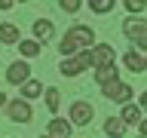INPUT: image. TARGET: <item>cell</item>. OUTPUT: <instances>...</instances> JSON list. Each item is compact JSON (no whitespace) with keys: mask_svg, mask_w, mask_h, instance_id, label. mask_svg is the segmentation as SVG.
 <instances>
[{"mask_svg":"<svg viewBox=\"0 0 147 138\" xmlns=\"http://www.w3.org/2000/svg\"><path fill=\"white\" fill-rule=\"evenodd\" d=\"M101 95H104L107 101L123 104V101H132V95H135V92H132V86H129V83H123V80L117 77V80H110V83H101Z\"/></svg>","mask_w":147,"mask_h":138,"instance_id":"1","label":"cell"},{"mask_svg":"<svg viewBox=\"0 0 147 138\" xmlns=\"http://www.w3.org/2000/svg\"><path fill=\"white\" fill-rule=\"evenodd\" d=\"M6 108V117L12 120V123H31V117H34V110H31V104H28V98H12V101H6L3 104Z\"/></svg>","mask_w":147,"mask_h":138,"instance_id":"2","label":"cell"},{"mask_svg":"<svg viewBox=\"0 0 147 138\" xmlns=\"http://www.w3.org/2000/svg\"><path fill=\"white\" fill-rule=\"evenodd\" d=\"M92 117H95V110H92L89 101H74V104H71V114H67L71 126H89Z\"/></svg>","mask_w":147,"mask_h":138,"instance_id":"3","label":"cell"},{"mask_svg":"<svg viewBox=\"0 0 147 138\" xmlns=\"http://www.w3.org/2000/svg\"><path fill=\"white\" fill-rule=\"evenodd\" d=\"M28 77H31V64H28V58H18V62H12L6 68V80L12 83V86H22Z\"/></svg>","mask_w":147,"mask_h":138,"instance_id":"4","label":"cell"},{"mask_svg":"<svg viewBox=\"0 0 147 138\" xmlns=\"http://www.w3.org/2000/svg\"><path fill=\"white\" fill-rule=\"evenodd\" d=\"M123 64H126L132 74H144L147 71V55L138 52V49H129V52L123 55Z\"/></svg>","mask_w":147,"mask_h":138,"instance_id":"5","label":"cell"},{"mask_svg":"<svg viewBox=\"0 0 147 138\" xmlns=\"http://www.w3.org/2000/svg\"><path fill=\"white\" fill-rule=\"evenodd\" d=\"M123 34L135 43V40L147 37V22H144V18H129V22H123Z\"/></svg>","mask_w":147,"mask_h":138,"instance_id":"6","label":"cell"},{"mask_svg":"<svg viewBox=\"0 0 147 138\" xmlns=\"http://www.w3.org/2000/svg\"><path fill=\"white\" fill-rule=\"evenodd\" d=\"M71 132H74L71 120H61V117L49 120V126H46V135H49V138H67Z\"/></svg>","mask_w":147,"mask_h":138,"instance_id":"7","label":"cell"},{"mask_svg":"<svg viewBox=\"0 0 147 138\" xmlns=\"http://www.w3.org/2000/svg\"><path fill=\"white\" fill-rule=\"evenodd\" d=\"M31 31H34V40H40V43H46V40H52V34H55V25L49 22V18H37Z\"/></svg>","mask_w":147,"mask_h":138,"instance_id":"8","label":"cell"},{"mask_svg":"<svg viewBox=\"0 0 147 138\" xmlns=\"http://www.w3.org/2000/svg\"><path fill=\"white\" fill-rule=\"evenodd\" d=\"M67 34L77 40V46H92V43H95V34H92L89 25H77V28H71Z\"/></svg>","mask_w":147,"mask_h":138,"instance_id":"9","label":"cell"},{"mask_svg":"<svg viewBox=\"0 0 147 138\" xmlns=\"http://www.w3.org/2000/svg\"><path fill=\"white\" fill-rule=\"evenodd\" d=\"M92 68H98V64H107V62H113V46L110 43H98L95 49H92Z\"/></svg>","mask_w":147,"mask_h":138,"instance_id":"10","label":"cell"},{"mask_svg":"<svg viewBox=\"0 0 147 138\" xmlns=\"http://www.w3.org/2000/svg\"><path fill=\"white\" fill-rule=\"evenodd\" d=\"M117 77H119L117 62H107V64H98V68H95V80L98 83H110V80H117Z\"/></svg>","mask_w":147,"mask_h":138,"instance_id":"11","label":"cell"},{"mask_svg":"<svg viewBox=\"0 0 147 138\" xmlns=\"http://www.w3.org/2000/svg\"><path fill=\"white\" fill-rule=\"evenodd\" d=\"M58 71H61V77H80L83 68H80V62H77L74 55H64L61 64H58Z\"/></svg>","mask_w":147,"mask_h":138,"instance_id":"12","label":"cell"},{"mask_svg":"<svg viewBox=\"0 0 147 138\" xmlns=\"http://www.w3.org/2000/svg\"><path fill=\"white\" fill-rule=\"evenodd\" d=\"M123 123H126V126H138V123H141V108H138V104H129V101H123Z\"/></svg>","mask_w":147,"mask_h":138,"instance_id":"13","label":"cell"},{"mask_svg":"<svg viewBox=\"0 0 147 138\" xmlns=\"http://www.w3.org/2000/svg\"><path fill=\"white\" fill-rule=\"evenodd\" d=\"M37 95H43V83H40V80H31V77H28V80L22 83V98L34 101Z\"/></svg>","mask_w":147,"mask_h":138,"instance_id":"14","label":"cell"},{"mask_svg":"<svg viewBox=\"0 0 147 138\" xmlns=\"http://www.w3.org/2000/svg\"><path fill=\"white\" fill-rule=\"evenodd\" d=\"M18 40H22V34H18V28L12 25V22H3V25H0V43H18Z\"/></svg>","mask_w":147,"mask_h":138,"instance_id":"15","label":"cell"},{"mask_svg":"<svg viewBox=\"0 0 147 138\" xmlns=\"http://www.w3.org/2000/svg\"><path fill=\"white\" fill-rule=\"evenodd\" d=\"M43 98H46V108H49V114H55V110L61 108V92L55 89V86H52V89H43Z\"/></svg>","mask_w":147,"mask_h":138,"instance_id":"16","label":"cell"},{"mask_svg":"<svg viewBox=\"0 0 147 138\" xmlns=\"http://www.w3.org/2000/svg\"><path fill=\"white\" fill-rule=\"evenodd\" d=\"M18 52L25 55V58L40 55V40H18Z\"/></svg>","mask_w":147,"mask_h":138,"instance_id":"17","label":"cell"},{"mask_svg":"<svg viewBox=\"0 0 147 138\" xmlns=\"http://www.w3.org/2000/svg\"><path fill=\"white\" fill-rule=\"evenodd\" d=\"M104 132H107V135H123V132H126V123L119 117H107L104 120Z\"/></svg>","mask_w":147,"mask_h":138,"instance_id":"18","label":"cell"},{"mask_svg":"<svg viewBox=\"0 0 147 138\" xmlns=\"http://www.w3.org/2000/svg\"><path fill=\"white\" fill-rule=\"evenodd\" d=\"M113 3H117V0H89V9L95 16H107L110 9H113Z\"/></svg>","mask_w":147,"mask_h":138,"instance_id":"19","label":"cell"},{"mask_svg":"<svg viewBox=\"0 0 147 138\" xmlns=\"http://www.w3.org/2000/svg\"><path fill=\"white\" fill-rule=\"evenodd\" d=\"M74 58L80 62V68H83V71L95 64V62H92V49H89V46H83V49H77V52H74Z\"/></svg>","mask_w":147,"mask_h":138,"instance_id":"20","label":"cell"},{"mask_svg":"<svg viewBox=\"0 0 147 138\" xmlns=\"http://www.w3.org/2000/svg\"><path fill=\"white\" fill-rule=\"evenodd\" d=\"M77 49H83V46H77V40H74L71 34H64V40H61V55H74Z\"/></svg>","mask_w":147,"mask_h":138,"instance_id":"21","label":"cell"},{"mask_svg":"<svg viewBox=\"0 0 147 138\" xmlns=\"http://www.w3.org/2000/svg\"><path fill=\"white\" fill-rule=\"evenodd\" d=\"M123 6L138 16V12H144V9H147V0H123Z\"/></svg>","mask_w":147,"mask_h":138,"instance_id":"22","label":"cell"},{"mask_svg":"<svg viewBox=\"0 0 147 138\" xmlns=\"http://www.w3.org/2000/svg\"><path fill=\"white\" fill-rule=\"evenodd\" d=\"M58 6H61L64 12H77V9L83 6V0H58Z\"/></svg>","mask_w":147,"mask_h":138,"instance_id":"23","label":"cell"},{"mask_svg":"<svg viewBox=\"0 0 147 138\" xmlns=\"http://www.w3.org/2000/svg\"><path fill=\"white\" fill-rule=\"evenodd\" d=\"M12 3L16 0H0V9H12Z\"/></svg>","mask_w":147,"mask_h":138,"instance_id":"24","label":"cell"},{"mask_svg":"<svg viewBox=\"0 0 147 138\" xmlns=\"http://www.w3.org/2000/svg\"><path fill=\"white\" fill-rule=\"evenodd\" d=\"M6 101H9V98H6V95H3V92H0V108H3V104H6Z\"/></svg>","mask_w":147,"mask_h":138,"instance_id":"25","label":"cell"},{"mask_svg":"<svg viewBox=\"0 0 147 138\" xmlns=\"http://www.w3.org/2000/svg\"><path fill=\"white\" fill-rule=\"evenodd\" d=\"M18 3H28V0H18Z\"/></svg>","mask_w":147,"mask_h":138,"instance_id":"26","label":"cell"}]
</instances>
